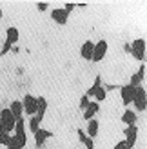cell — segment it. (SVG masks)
<instances>
[{"mask_svg":"<svg viewBox=\"0 0 147 149\" xmlns=\"http://www.w3.org/2000/svg\"><path fill=\"white\" fill-rule=\"evenodd\" d=\"M15 124H17V118L13 116V113L9 111V107H6L0 111V131L2 133H11L15 131Z\"/></svg>","mask_w":147,"mask_h":149,"instance_id":"6da1fadb","label":"cell"},{"mask_svg":"<svg viewBox=\"0 0 147 149\" xmlns=\"http://www.w3.org/2000/svg\"><path fill=\"white\" fill-rule=\"evenodd\" d=\"M13 133H15V135H13L15 142L18 144L20 149H24L26 144H27V136H26V120H24V116L17 118V124H15V131H13Z\"/></svg>","mask_w":147,"mask_h":149,"instance_id":"7a4b0ae2","label":"cell"},{"mask_svg":"<svg viewBox=\"0 0 147 149\" xmlns=\"http://www.w3.org/2000/svg\"><path fill=\"white\" fill-rule=\"evenodd\" d=\"M133 106L138 113H142V111L147 109V91L144 86H138L135 87V96H133Z\"/></svg>","mask_w":147,"mask_h":149,"instance_id":"3957f363","label":"cell"},{"mask_svg":"<svg viewBox=\"0 0 147 149\" xmlns=\"http://www.w3.org/2000/svg\"><path fill=\"white\" fill-rule=\"evenodd\" d=\"M18 29L17 27H9L7 29V33H6V42H4V46H2V51H0V55H7L9 51L13 49V46L18 42Z\"/></svg>","mask_w":147,"mask_h":149,"instance_id":"277c9868","label":"cell"},{"mask_svg":"<svg viewBox=\"0 0 147 149\" xmlns=\"http://www.w3.org/2000/svg\"><path fill=\"white\" fill-rule=\"evenodd\" d=\"M129 53L133 55L136 60L145 62V40H144V38H136V40H133Z\"/></svg>","mask_w":147,"mask_h":149,"instance_id":"5b68a950","label":"cell"},{"mask_svg":"<svg viewBox=\"0 0 147 149\" xmlns=\"http://www.w3.org/2000/svg\"><path fill=\"white\" fill-rule=\"evenodd\" d=\"M107 42L105 40H98L96 44H94V47H93V58H91V62H102L104 60V56L107 55Z\"/></svg>","mask_w":147,"mask_h":149,"instance_id":"8992f818","label":"cell"},{"mask_svg":"<svg viewBox=\"0 0 147 149\" xmlns=\"http://www.w3.org/2000/svg\"><path fill=\"white\" fill-rule=\"evenodd\" d=\"M22 107H24V113L27 116H33L36 115V109H38V102L33 95H26L24 100H22Z\"/></svg>","mask_w":147,"mask_h":149,"instance_id":"52a82bcc","label":"cell"},{"mask_svg":"<svg viewBox=\"0 0 147 149\" xmlns=\"http://www.w3.org/2000/svg\"><path fill=\"white\" fill-rule=\"evenodd\" d=\"M120 96H122V104L123 106H131L133 104V96H135V87L133 86H129V84H126V86H122L120 87Z\"/></svg>","mask_w":147,"mask_h":149,"instance_id":"ba28073f","label":"cell"},{"mask_svg":"<svg viewBox=\"0 0 147 149\" xmlns=\"http://www.w3.org/2000/svg\"><path fill=\"white\" fill-rule=\"evenodd\" d=\"M123 135H126V144L133 149L135 144H136V136H138V127H136V124H135V125H127L126 131H123Z\"/></svg>","mask_w":147,"mask_h":149,"instance_id":"9c48e42d","label":"cell"},{"mask_svg":"<svg viewBox=\"0 0 147 149\" xmlns=\"http://www.w3.org/2000/svg\"><path fill=\"white\" fill-rule=\"evenodd\" d=\"M51 18H53V20L56 22V24L64 26V24H67L69 13H65V11H64V7H56V9L51 11Z\"/></svg>","mask_w":147,"mask_h":149,"instance_id":"30bf717a","label":"cell"},{"mask_svg":"<svg viewBox=\"0 0 147 149\" xmlns=\"http://www.w3.org/2000/svg\"><path fill=\"white\" fill-rule=\"evenodd\" d=\"M145 78V64H140V69H138L133 77H131V82H129V86H133V87H138V86H142V82Z\"/></svg>","mask_w":147,"mask_h":149,"instance_id":"8fae6325","label":"cell"},{"mask_svg":"<svg viewBox=\"0 0 147 149\" xmlns=\"http://www.w3.org/2000/svg\"><path fill=\"white\" fill-rule=\"evenodd\" d=\"M49 136H53V133L47 131V129H38L35 133V144H36V149H40L44 144H46V140Z\"/></svg>","mask_w":147,"mask_h":149,"instance_id":"7c38bea8","label":"cell"},{"mask_svg":"<svg viewBox=\"0 0 147 149\" xmlns=\"http://www.w3.org/2000/svg\"><path fill=\"white\" fill-rule=\"evenodd\" d=\"M98 111H100V104L98 102H89L87 107L84 109V120H91V118H94V115H96Z\"/></svg>","mask_w":147,"mask_h":149,"instance_id":"4fadbf2b","label":"cell"},{"mask_svg":"<svg viewBox=\"0 0 147 149\" xmlns=\"http://www.w3.org/2000/svg\"><path fill=\"white\" fill-rule=\"evenodd\" d=\"M93 47H94V42L87 40L82 44V47H80V56L84 58V60H91L93 58Z\"/></svg>","mask_w":147,"mask_h":149,"instance_id":"5bb4252c","label":"cell"},{"mask_svg":"<svg viewBox=\"0 0 147 149\" xmlns=\"http://www.w3.org/2000/svg\"><path fill=\"white\" fill-rule=\"evenodd\" d=\"M136 120H138V115H136V111H133V109H126L123 111V115H122V122L126 124V125H135L136 124Z\"/></svg>","mask_w":147,"mask_h":149,"instance_id":"9a60e30c","label":"cell"},{"mask_svg":"<svg viewBox=\"0 0 147 149\" xmlns=\"http://www.w3.org/2000/svg\"><path fill=\"white\" fill-rule=\"evenodd\" d=\"M98 129H100V122L98 120H94V118H91V120H87V131H85V135L89 136V138H94L98 135Z\"/></svg>","mask_w":147,"mask_h":149,"instance_id":"2e32d148","label":"cell"},{"mask_svg":"<svg viewBox=\"0 0 147 149\" xmlns=\"http://www.w3.org/2000/svg\"><path fill=\"white\" fill-rule=\"evenodd\" d=\"M36 102H38V109H36L35 116L38 118V120H44V115H46V111H47V100L44 98V96H38Z\"/></svg>","mask_w":147,"mask_h":149,"instance_id":"e0dca14e","label":"cell"},{"mask_svg":"<svg viewBox=\"0 0 147 149\" xmlns=\"http://www.w3.org/2000/svg\"><path fill=\"white\" fill-rule=\"evenodd\" d=\"M9 111L13 113L15 118H20L22 115H24V107H22V102L20 100H13L11 106H9Z\"/></svg>","mask_w":147,"mask_h":149,"instance_id":"ac0fdd59","label":"cell"},{"mask_svg":"<svg viewBox=\"0 0 147 149\" xmlns=\"http://www.w3.org/2000/svg\"><path fill=\"white\" fill-rule=\"evenodd\" d=\"M40 122H42V120H38V118H36L35 115H33V116H29V131H31L33 135L40 129Z\"/></svg>","mask_w":147,"mask_h":149,"instance_id":"d6986e66","label":"cell"},{"mask_svg":"<svg viewBox=\"0 0 147 149\" xmlns=\"http://www.w3.org/2000/svg\"><path fill=\"white\" fill-rule=\"evenodd\" d=\"M100 86H102V77L98 74V77L94 78V84H93L89 89H87V93H85V95H87V96H94V91H96V89H98Z\"/></svg>","mask_w":147,"mask_h":149,"instance_id":"ffe728a7","label":"cell"},{"mask_svg":"<svg viewBox=\"0 0 147 149\" xmlns=\"http://www.w3.org/2000/svg\"><path fill=\"white\" fill-rule=\"evenodd\" d=\"M105 96H107V91H105V89L102 87V86L96 89V91H94V98H96V102H98V104H100L102 100H105Z\"/></svg>","mask_w":147,"mask_h":149,"instance_id":"44dd1931","label":"cell"},{"mask_svg":"<svg viewBox=\"0 0 147 149\" xmlns=\"http://www.w3.org/2000/svg\"><path fill=\"white\" fill-rule=\"evenodd\" d=\"M9 140H11V135L9 133H2L0 131V146H9Z\"/></svg>","mask_w":147,"mask_h":149,"instance_id":"7402d4cb","label":"cell"},{"mask_svg":"<svg viewBox=\"0 0 147 149\" xmlns=\"http://www.w3.org/2000/svg\"><path fill=\"white\" fill-rule=\"evenodd\" d=\"M87 104H89V96H87V95H84L82 98H80V109L84 111V109L87 107Z\"/></svg>","mask_w":147,"mask_h":149,"instance_id":"603a6c76","label":"cell"},{"mask_svg":"<svg viewBox=\"0 0 147 149\" xmlns=\"http://www.w3.org/2000/svg\"><path fill=\"white\" fill-rule=\"evenodd\" d=\"M87 149H94V142H93V138H89V136H85V140L82 142Z\"/></svg>","mask_w":147,"mask_h":149,"instance_id":"cb8c5ba5","label":"cell"},{"mask_svg":"<svg viewBox=\"0 0 147 149\" xmlns=\"http://www.w3.org/2000/svg\"><path fill=\"white\" fill-rule=\"evenodd\" d=\"M76 7V4H73V2H67V4H64V11L65 13H71L73 9Z\"/></svg>","mask_w":147,"mask_h":149,"instance_id":"d4e9b609","label":"cell"},{"mask_svg":"<svg viewBox=\"0 0 147 149\" xmlns=\"http://www.w3.org/2000/svg\"><path fill=\"white\" fill-rule=\"evenodd\" d=\"M114 149H131V147L126 144V140H122V142H118V144L114 146Z\"/></svg>","mask_w":147,"mask_h":149,"instance_id":"484cf974","label":"cell"},{"mask_svg":"<svg viewBox=\"0 0 147 149\" xmlns=\"http://www.w3.org/2000/svg\"><path fill=\"white\" fill-rule=\"evenodd\" d=\"M47 2H38V4H36V9H38V11H46L47 9Z\"/></svg>","mask_w":147,"mask_h":149,"instance_id":"4316f807","label":"cell"},{"mask_svg":"<svg viewBox=\"0 0 147 149\" xmlns=\"http://www.w3.org/2000/svg\"><path fill=\"white\" fill-rule=\"evenodd\" d=\"M76 133H78V140H80V142H84L85 136H87V135H85V131H84V129H78Z\"/></svg>","mask_w":147,"mask_h":149,"instance_id":"83f0119b","label":"cell"},{"mask_svg":"<svg viewBox=\"0 0 147 149\" xmlns=\"http://www.w3.org/2000/svg\"><path fill=\"white\" fill-rule=\"evenodd\" d=\"M6 149H18V147H6Z\"/></svg>","mask_w":147,"mask_h":149,"instance_id":"f1b7e54d","label":"cell"},{"mask_svg":"<svg viewBox=\"0 0 147 149\" xmlns=\"http://www.w3.org/2000/svg\"><path fill=\"white\" fill-rule=\"evenodd\" d=\"M0 18H2V9H0Z\"/></svg>","mask_w":147,"mask_h":149,"instance_id":"f546056e","label":"cell"}]
</instances>
